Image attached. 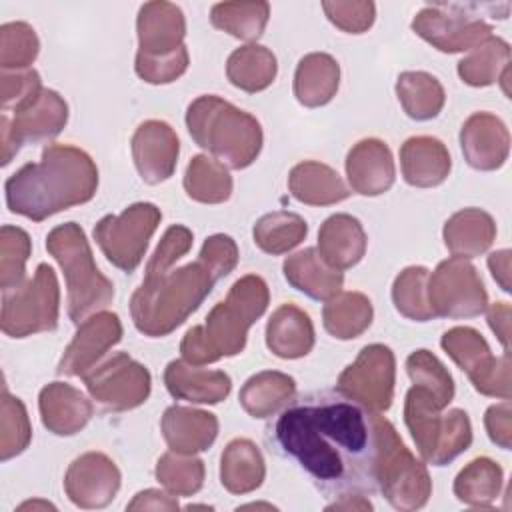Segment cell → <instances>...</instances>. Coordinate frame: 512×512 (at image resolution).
Here are the masks:
<instances>
[{
  "instance_id": "57",
  "label": "cell",
  "mask_w": 512,
  "mask_h": 512,
  "mask_svg": "<svg viewBox=\"0 0 512 512\" xmlns=\"http://www.w3.org/2000/svg\"><path fill=\"white\" fill-rule=\"evenodd\" d=\"M488 308V324L492 328V332L496 334V338L500 340V344L504 346L506 352H510L508 340H510V304L508 302H494Z\"/></svg>"
},
{
  "instance_id": "30",
  "label": "cell",
  "mask_w": 512,
  "mask_h": 512,
  "mask_svg": "<svg viewBox=\"0 0 512 512\" xmlns=\"http://www.w3.org/2000/svg\"><path fill=\"white\" fill-rule=\"evenodd\" d=\"M442 236L452 256L474 258L492 246L496 238V222L480 208H464L446 220Z\"/></svg>"
},
{
  "instance_id": "14",
  "label": "cell",
  "mask_w": 512,
  "mask_h": 512,
  "mask_svg": "<svg viewBox=\"0 0 512 512\" xmlns=\"http://www.w3.org/2000/svg\"><path fill=\"white\" fill-rule=\"evenodd\" d=\"M474 10L476 4L424 6L414 16L412 30L440 52L472 50L492 36V26Z\"/></svg>"
},
{
  "instance_id": "29",
  "label": "cell",
  "mask_w": 512,
  "mask_h": 512,
  "mask_svg": "<svg viewBox=\"0 0 512 512\" xmlns=\"http://www.w3.org/2000/svg\"><path fill=\"white\" fill-rule=\"evenodd\" d=\"M288 190L298 202L308 206H330L350 196L340 174L316 160H304L290 170Z\"/></svg>"
},
{
  "instance_id": "24",
  "label": "cell",
  "mask_w": 512,
  "mask_h": 512,
  "mask_svg": "<svg viewBox=\"0 0 512 512\" xmlns=\"http://www.w3.org/2000/svg\"><path fill=\"white\" fill-rule=\"evenodd\" d=\"M160 430L172 452L196 454L214 444L218 436V418L206 410L174 404L162 414Z\"/></svg>"
},
{
  "instance_id": "34",
  "label": "cell",
  "mask_w": 512,
  "mask_h": 512,
  "mask_svg": "<svg viewBox=\"0 0 512 512\" xmlns=\"http://www.w3.org/2000/svg\"><path fill=\"white\" fill-rule=\"evenodd\" d=\"M372 302L362 292H338L322 308L326 332L338 340L358 338L372 324Z\"/></svg>"
},
{
  "instance_id": "49",
  "label": "cell",
  "mask_w": 512,
  "mask_h": 512,
  "mask_svg": "<svg viewBox=\"0 0 512 512\" xmlns=\"http://www.w3.org/2000/svg\"><path fill=\"white\" fill-rule=\"evenodd\" d=\"M192 240H194V236H192L190 228H186L182 224H172L164 232L154 254L150 256L146 270H144L146 272L144 278H152V276L168 272L176 264V260H180L192 248Z\"/></svg>"
},
{
  "instance_id": "48",
  "label": "cell",
  "mask_w": 512,
  "mask_h": 512,
  "mask_svg": "<svg viewBox=\"0 0 512 512\" xmlns=\"http://www.w3.org/2000/svg\"><path fill=\"white\" fill-rule=\"evenodd\" d=\"M40 50L34 28L26 22H6L0 26V66L2 70H28Z\"/></svg>"
},
{
  "instance_id": "40",
  "label": "cell",
  "mask_w": 512,
  "mask_h": 512,
  "mask_svg": "<svg viewBox=\"0 0 512 512\" xmlns=\"http://www.w3.org/2000/svg\"><path fill=\"white\" fill-rule=\"evenodd\" d=\"M268 18V2H218L210 10V22L214 28L246 42L262 36Z\"/></svg>"
},
{
  "instance_id": "31",
  "label": "cell",
  "mask_w": 512,
  "mask_h": 512,
  "mask_svg": "<svg viewBox=\"0 0 512 512\" xmlns=\"http://www.w3.org/2000/svg\"><path fill=\"white\" fill-rule=\"evenodd\" d=\"M340 84V64L326 52H310L300 58L294 72V96L306 108L328 104Z\"/></svg>"
},
{
  "instance_id": "8",
  "label": "cell",
  "mask_w": 512,
  "mask_h": 512,
  "mask_svg": "<svg viewBox=\"0 0 512 512\" xmlns=\"http://www.w3.org/2000/svg\"><path fill=\"white\" fill-rule=\"evenodd\" d=\"M376 488L396 510H418L432 496V480L426 466L406 448L390 420L376 418Z\"/></svg>"
},
{
  "instance_id": "50",
  "label": "cell",
  "mask_w": 512,
  "mask_h": 512,
  "mask_svg": "<svg viewBox=\"0 0 512 512\" xmlns=\"http://www.w3.org/2000/svg\"><path fill=\"white\" fill-rule=\"evenodd\" d=\"M510 370H512L510 352L504 350L502 356H492L482 368L472 372L468 376V380L472 382L474 390L484 394V396L510 400V396H512Z\"/></svg>"
},
{
  "instance_id": "26",
  "label": "cell",
  "mask_w": 512,
  "mask_h": 512,
  "mask_svg": "<svg viewBox=\"0 0 512 512\" xmlns=\"http://www.w3.org/2000/svg\"><path fill=\"white\" fill-rule=\"evenodd\" d=\"M400 168L406 184L434 188L448 178L452 160L442 140L434 136H412L400 148Z\"/></svg>"
},
{
  "instance_id": "45",
  "label": "cell",
  "mask_w": 512,
  "mask_h": 512,
  "mask_svg": "<svg viewBox=\"0 0 512 512\" xmlns=\"http://www.w3.org/2000/svg\"><path fill=\"white\" fill-rule=\"evenodd\" d=\"M32 440V426L26 406L20 398L2 390L0 404V458L6 462L22 454Z\"/></svg>"
},
{
  "instance_id": "39",
  "label": "cell",
  "mask_w": 512,
  "mask_h": 512,
  "mask_svg": "<svg viewBox=\"0 0 512 512\" xmlns=\"http://www.w3.org/2000/svg\"><path fill=\"white\" fill-rule=\"evenodd\" d=\"M510 64V44L500 36H490L458 62V76L464 84L480 88L500 80Z\"/></svg>"
},
{
  "instance_id": "60",
  "label": "cell",
  "mask_w": 512,
  "mask_h": 512,
  "mask_svg": "<svg viewBox=\"0 0 512 512\" xmlns=\"http://www.w3.org/2000/svg\"><path fill=\"white\" fill-rule=\"evenodd\" d=\"M26 508H52L54 510V506L50 504V502H42V500H34V502H24V504H20L18 506V510H26Z\"/></svg>"
},
{
  "instance_id": "21",
  "label": "cell",
  "mask_w": 512,
  "mask_h": 512,
  "mask_svg": "<svg viewBox=\"0 0 512 512\" xmlns=\"http://www.w3.org/2000/svg\"><path fill=\"white\" fill-rule=\"evenodd\" d=\"M346 176L356 194L380 196L388 192L396 178L394 158L388 144L378 138L356 142L346 156Z\"/></svg>"
},
{
  "instance_id": "59",
  "label": "cell",
  "mask_w": 512,
  "mask_h": 512,
  "mask_svg": "<svg viewBox=\"0 0 512 512\" xmlns=\"http://www.w3.org/2000/svg\"><path fill=\"white\" fill-rule=\"evenodd\" d=\"M372 502L364 494H344L340 500L326 506V510H372Z\"/></svg>"
},
{
  "instance_id": "23",
  "label": "cell",
  "mask_w": 512,
  "mask_h": 512,
  "mask_svg": "<svg viewBox=\"0 0 512 512\" xmlns=\"http://www.w3.org/2000/svg\"><path fill=\"white\" fill-rule=\"evenodd\" d=\"M164 384L170 396L192 404H218L232 390L224 370H208L186 360H172L164 370Z\"/></svg>"
},
{
  "instance_id": "44",
  "label": "cell",
  "mask_w": 512,
  "mask_h": 512,
  "mask_svg": "<svg viewBox=\"0 0 512 512\" xmlns=\"http://www.w3.org/2000/svg\"><path fill=\"white\" fill-rule=\"evenodd\" d=\"M428 270L424 266H408L404 268L392 284V302L396 310L414 322H428L434 316L428 304Z\"/></svg>"
},
{
  "instance_id": "55",
  "label": "cell",
  "mask_w": 512,
  "mask_h": 512,
  "mask_svg": "<svg viewBox=\"0 0 512 512\" xmlns=\"http://www.w3.org/2000/svg\"><path fill=\"white\" fill-rule=\"evenodd\" d=\"M484 426L488 438L500 446L502 450H510L512 446V406L510 400L500 404H492L484 414Z\"/></svg>"
},
{
  "instance_id": "28",
  "label": "cell",
  "mask_w": 512,
  "mask_h": 512,
  "mask_svg": "<svg viewBox=\"0 0 512 512\" xmlns=\"http://www.w3.org/2000/svg\"><path fill=\"white\" fill-rule=\"evenodd\" d=\"M282 270L288 284L312 300H330L344 284L342 272L330 268L316 248H304L288 256Z\"/></svg>"
},
{
  "instance_id": "19",
  "label": "cell",
  "mask_w": 512,
  "mask_h": 512,
  "mask_svg": "<svg viewBox=\"0 0 512 512\" xmlns=\"http://www.w3.org/2000/svg\"><path fill=\"white\" fill-rule=\"evenodd\" d=\"M460 148L474 170H498L508 160L510 132L496 114L474 112L460 128Z\"/></svg>"
},
{
  "instance_id": "3",
  "label": "cell",
  "mask_w": 512,
  "mask_h": 512,
  "mask_svg": "<svg viewBox=\"0 0 512 512\" xmlns=\"http://www.w3.org/2000/svg\"><path fill=\"white\" fill-rule=\"evenodd\" d=\"M268 302L270 292L264 278L246 274L236 280L228 296L208 312L206 322L188 328L180 342L182 360L204 366L240 354L248 328L266 312Z\"/></svg>"
},
{
  "instance_id": "4",
  "label": "cell",
  "mask_w": 512,
  "mask_h": 512,
  "mask_svg": "<svg viewBox=\"0 0 512 512\" xmlns=\"http://www.w3.org/2000/svg\"><path fill=\"white\" fill-rule=\"evenodd\" d=\"M214 284L216 278L200 260L144 278L130 298L136 330L150 338L168 336L198 310Z\"/></svg>"
},
{
  "instance_id": "15",
  "label": "cell",
  "mask_w": 512,
  "mask_h": 512,
  "mask_svg": "<svg viewBox=\"0 0 512 512\" xmlns=\"http://www.w3.org/2000/svg\"><path fill=\"white\" fill-rule=\"evenodd\" d=\"M84 378L88 394L106 410L124 412L142 406L152 388L148 368L126 352H116L100 366L92 368Z\"/></svg>"
},
{
  "instance_id": "12",
  "label": "cell",
  "mask_w": 512,
  "mask_h": 512,
  "mask_svg": "<svg viewBox=\"0 0 512 512\" xmlns=\"http://www.w3.org/2000/svg\"><path fill=\"white\" fill-rule=\"evenodd\" d=\"M428 304L434 316L440 318H474L488 306V292L484 282L466 258L442 260L432 274H428Z\"/></svg>"
},
{
  "instance_id": "33",
  "label": "cell",
  "mask_w": 512,
  "mask_h": 512,
  "mask_svg": "<svg viewBox=\"0 0 512 512\" xmlns=\"http://www.w3.org/2000/svg\"><path fill=\"white\" fill-rule=\"evenodd\" d=\"M266 466L260 448L248 438H234L220 456V482L230 494H250L262 486Z\"/></svg>"
},
{
  "instance_id": "35",
  "label": "cell",
  "mask_w": 512,
  "mask_h": 512,
  "mask_svg": "<svg viewBox=\"0 0 512 512\" xmlns=\"http://www.w3.org/2000/svg\"><path fill=\"white\" fill-rule=\"evenodd\" d=\"M276 72V56L272 50L260 44H246L236 48L226 62V76L230 84L250 94L266 90L274 82Z\"/></svg>"
},
{
  "instance_id": "6",
  "label": "cell",
  "mask_w": 512,
  "mask_h": 512,
  "mask_svg": "<svg viewBox=\"0 0 512 512\" xmlns=\"http://www.w3.org/2000/svg\"><path fill=\"white\" fill-rule=\"evenodd\" d=\"M46 250L64 272L68 316L74 324L84 322L114 300V284L98 270L86 234L76 222L52 228L46 236Z\"/></svg>"
},
{
  "instance_id": "47",
  "label": "cell",
  "mask_w": 512,
  "mask_h": 512,
  "mask_svg": "<svg viewBox=\"0 0 512 512\" xmlns=\"http://www.w3.org/2000/svg\"><path fill=\"white\" fill-rule=\"evenodd\" d=\"M30 236L18 226H2L0 230V286L12 290L24 284L26 262L30 258Z\"/></svg>"
},
{
  "instance_id": "10",
  "label": "cell",
  "mask_w": 512,
  "mask_h": 512,
  "mask_svg": "<svg viewBox=\"0 0 512 512\" xmlns=\"http://www.w3.org/2000/svg\"><path fill=\"white\" fill-rule=\"evenodd\" d=\"M162 220L152 202H136L120 216H104L94 226V240L108 262L122 272H134L146 256L148 242Z\"/></svg>"
},
{
  "instance_id": "58",
  "label": "cell",
  "mask_w": 512,
  "mask_h": 512,
  "mask_svg": "<svg viewBox=\"0 0 512 512\" xmlns=\"http://www.w3.org/2000/svg\"><path fill=\"white\" fill-rule=\"evenodd\" d=\"M510 256L512 252L508 248L496 250L488 256V268L504 292H510Z\"/></svg>"
},
{
  "instance_id": "27",
  "label": "cell",
  "mask_w": 512,
  "mask_h": 512,
  "mask_svg": "<svg viewBox=\"0 0 512 512\" xmlns=\"http://www.w3.org/2000/svg\"><path fill=\"white\" fill-rule=\"evenodd\" d=\"M266 346L284 360L306 356L314 348V324L296 304L278 306L266 324Z\"/></svg>"
},
{
  "instance_id": "32",
  "label": "cell",
  "mask_w": 512,
  "mask_h": 512,
  "mask_svg": "<svg viewBox=\"0 0 512 512\" xmlns=\"http://www.w3.org/2000/svg\"><path fill=\"white\" fill-rule=\"evenodd\" d=\"M296 398V382L278 370H264L250 376L240 388L238 402L252 418H270Z\"/></svg>"
},
{
  "instance_id": "56",
  "label": "cell",
  "mask_w": 512,
  "mask_h": 512,
  "mask_svg": "<svg viewBox=\"0 0 512 512\" xmlns=\"http://www.w3.org/2000/svg\"><path fill=\"white\" fill-rule=\"evenodd\" d=\"M128 510H178L180 504L176 500V496L166 494L162 490L156 488H148L138 492L126 506Z\"/></svg>"
},
{
  "instance_id": "38",
  "label": "cell",
  "mask_w": 512,
  "mask_h": 512,
  "mask_svg": "<svg viewBox=\"0 0 512 512\" xmlns=\"http://www.w3.org/2000/svg\"><path fill=\"white\" fill-rule=\"evenodd\" d=\"M308 234L306 220L288 210H276L256 220L252 228L254 244L272 256H280L296 248Z\"/></svg>"
},
{
  "instance_id": "2",
  "label": "cell",
  "mask_w": 512,
  "mask_h": 512,
  "mask_svg": "<svg viewBox=\"0 0 512 512\" xmlns=\"http://www.w3.org/2000/svg\"><path fill=\"white\" fill-rule=\"evenodd\" d=\"M98 168L90 154L70 144H50L40 162L24 164L4 184L6 206L32 222L94 198Z\"/></svg>"
},
{
  "instance_id": "25",
  "label": "cell",
  "mask_w": 512,
  "mask_h": 512,
  "mask_svg": "<svg viewBox=\"0 0 512 512\" xmlns=\"http://www.w3.org/2000/svg\"><path fill=\"white\" fill-rule=\"evenodd\" d=\"M368 238L358 218L350 214L328 216L318 230V254L334 270L356 266L366 254Z\"/></svg>"
},
{
  "instance_id": "54",
  "label": "cell",
  "mask_w": 512,
  "mask_h": 512,
  "mask_svg": "<svg viewBox=\"0 0 512 512\" xmlns=\"http://www.w3.org/2000/svg\"><path fill=\"white\" fill-rule=\"evenodd\" d=\"M40 90H42V82H40V74L36 70H30V68L16 70V72L2 70V74H0V102H2L4 112L8 108L14 110L16 106L26 102Z\"/></svg>"
},
{
  "instance_id": "46",
  "label": "cell",
  "mask_w": 512,
  "mask_h": 512,
  "mask_svg": "<svg viewBox=\"0 0 512 512\" xmlns=\"http://www.w3.org/2000/svg\"><path fill=\"white\" fill-rule=\"evenodd\" d=\"M440 346L468 376L492 358L486 338L470 326H454L446 330L442 334Z\"/></svg>"
},
{
  "instance_id": "13",
  "label": "cell",
  "mask_w": 512,
  "mask_h": 512,
  "mask_svg": "<svg viewBox=\"0 0 512 512\" xmlns=\"http://www.w3.org/2000/svg\"><path fill=\"white\" fill-rule=\"evenodd\" d=\"M394 382V352L384 344H368L358 352L356 360L340 372L336 390L362 408L380 414L392 406Z\"/></svg>"
},
{
  "instance_id": "17",
  "label": "cell",
  "mask_w": 512,
  "mask_h": 512,
  "mask_svg": "<svg viewBox=\"0 0 512 512\" xmlns=\"http://www.w3.org/2000/svg\"><path fill=\"white\" fill-rule=\"evenodd\" d=\"M122 340V322L114 312H96L78 324L56 372L62 376H86L98 360Z\"/></svg>"
},
{
  "instance_id": "53",
  "label": "cell",
  "mask_w": 512,
  "mask_h": 512,
  "mask_svg": "<svg viewBox=\"0 0 512 512\" xmlns=\"http://www.w3.org/2000/svg\"><path fill=\"white\" fill-rule=\"evenodd\" d=\"M198 260L210 270V274L218 282L220 278L228 276L236 268V264H238V246L226 234L208 236L202 244Z\"/></svg>"
},
{
  "instance_id": "11",
  "label": "cell",
  "mask_w": 512,
  "mask_h": 512,
  "mask_svg": "<svg viewBox=\"0 0 512 512\" xmlns=\"http://www.w3.org/2000/svg\"><path fill=\"white\" fill-rule=\"evenodd\" d=\"M12 112V120L6 112L0 116L2 166L12 162L22 144L48 142L56 138L68 122L66 100L50 88H42L38 94L16 106Z\"/></svg>"
},
{
  "instance_id": "51",
  "label": "cell",
  "mask_w": 512,
  "mask_h": 512,
  "mask_svg": "<svg viewBox=\"0 0 512 512\" xmlns=\"http://www.w3.org/2000/svg\"><path fill=\"white\" fill-rule=\"evenodd\" d=\"M322 10L336 28L348 34L366 32L376 18L374 2H322Z\"/></svg>"
},
{
  "instance_id": "43",
  "label": "cell",
  "mask_w": 512,
  "mask_h": 512,
  "mask_svg": "<svg viewBox=\"0 0 512 512\" xmlns=\"http://www.w3.org/2000/svg\"><path fill=\"white\" fill-rule=\"evenodd\" d=\"M156 480L174 496H194L204 486V462L194 454L166 452L156 462Z\"/></svg>"
},
{
  "instance_id": "36",
  "label": "cell",
  "mask_w": 512,
  "mask_h": 512,
  "mask_svg": "<svg viewBox=\"0 0 512 512\" xmlns=\"http://www.w3.org/2000/svg\"><path fill=\"white\" fill-rule=\"evenodd\" d=\"M502 482V466L488 456H478L470 460L454 478V496L466 506L486 508L498 500Z\"/></svg>"
},
{
  "instance_id": "20",
  "label": "cell",
  "mask_w": 512,
  "mask_h": 512,
  "mask_svg": "<svg viewBox=\"0 0 512 512\" xmlns=\"http://www.w3.org/2000/svg\"><path fill=\"white\" fill-rule=\"evenodd\" d=\"M138 54L142 58L168 56L180 50L186 36V18L172 2H146L136 18Z\"/></svg>"
},
{
  "instance_id": "41",
  "label": "cell",
  "mask_w": 512,
  "mask_h": 512,
  "mask_svg": "<svg viewBox=\"0 0 512 512\" xmlns=\"http://www.w3.org/2000/svg\"><path fill=\"white\" fill-rule=\"evenodd\" d=\"M184 190L196 202L220 204L232 194V176L218 160L198 154L186 166Z\"/></svg>"
},
{
  "instance_id": "42",
  "label": "cell",
  "mask_w": 512,
  "mask_h": 512,
  "mask_svg": "<svg viewBox=\"0 0 512 512\" xmlns=\"http://www.w3.org/2000/svg\"><path fill=\"white\" fill-rule=\"evenodd\" d=\"M406 372L414 386L428 392L438 408H448L454 398V380L448 368L430 350H414L406 358Z\"/></svg>"
},
{
  "instance_id": "52",
  "label": "cell",
  "mask_w": 512,
  "mask_h": 512,
  "mask_svg": "<svg viewBox=\"0 0 512 512\" xmlns=\"http://www.w3.org/2000/svg\"><path fill=\"white\" fill-rule=\"evenodd\" d=\"M186 68H188L186 46H182L180 50L168 56H158V58L136 56V64H134L136 74L148 84H170L178 80L186 72Z\"/></svg>"
},
{
  "instance_id": "22",
  "label": "cell",
  "mask_w": 512,
  "mask_h": 512,
  "mask_svg": "<svg viewBox=\"0 0 512 512\" xmlns=\"http://www.w3.org/2000/svg\"><path fill=\"white\" fill-rule=\"evenodd\" d=\"M44 428L56 436L78 434L92 418V402L66 382H50L38 394Z\"/></svg>"
},
{
  "instance_id": "9",
  "label": "cell",
  "mask_w": 512,
  "mask_h": 512,
  "mask_svg": "<svg viewBox=\"0 0 512 512\" xmlns=\"http://www.w3.org/2000/svg\"><path fill=\"white\" fill-rule=\"evenodd\" d=\"M60 288L56 272L38 264L34 276L12 290H2V332L10 338H26L38 332H52L58 326Z\"/></svg>"
},
{
  "instance_id": "16",
  "label": "cell",
  "mask_w": 512,
  "mask_h": 512,
  "mask_svg": "<svg viewBox=\"0 0 512 512\" xmlns=\"http://www.w3.org/2000/svg\"><path fill=\"white\" fill-rule=\"evenodd\" d=\"M122 474L112 458L102 452H84L74 458L64 474L68 500L86 510L108 506L120 490Z\"/></svg>"
},
{
  "instance_id": "18",
  "label": "cell",
  "mask_w": 512,
  "mask_h": 512,
  "mask_svg": "<svg viewBox=\"0 0 512 512\" xmlns=\"http://www.w3.org/2000/svg\"><path fill=\"white\" fill-rule=\"evenodd\" d=\"M130 144L134 166L146 184H160L174 174L180 154V142L168 122H142L136 128Z\"/></svg>"
},
{
  "instance_id": "7",
  "label": "cell",
  "mask_w": 512,
  "mask_h": 512,
  "mask_svg": "<svg viewBox=\"0 0 512 512\" xmlns=\"http://www.w3.org/2000/svg\"><path fill=\"white\" fill-rule=\"evenodd\" d=\"M404 422L418 454L432 466L450 464L472 444V424L464 410L452 408L442 414L434 398L418 386L406 392Z\"/></svg>"
},
{
  "instance_id": "1",
  "label": "cell",
  "mask_w": 512,
  "mask_h": 512,
  "mask_svg": "<svg viewBox=\"0 0 512 512\" xmlns=\"http://www.w3.org/2000/svg\"><path fill=\"white\" fill-rule=\"evenodd\" d=\"M376 418L336 392L294 398L274 424L276 448L294 458L330 494H370L376 488Z\"/></svg>"
},
{
  "instance_id": "5",
  "label": "cell",
  "mask_w": 512,
  "mask_h": 512,
  "mask_svg": "<svg viewBox=\"0 0 512 512\" xmlns=\"http://www.w3.org/2000/svg\"><path fill=\"white\" fill-rule=\"evenodd\" d=\"M186 126L200 148L232 170L248 168L262 150L260 122L214 94H204L190 102Z\"/></svg>"
},
{
  "instance_id": "37",
  "label": "cell",
  "mask_w": 512,
  "mask_h": 512,
  "mask_svg": "<svg viewBox=\"0 0 512 512\" xmlns=\"http://www.w3.org/2000/svg\"><path fill=\"white\" fill-rule=\"evenodd\" d=\"M396 96L402 110L418 122L436 118L446 102V94L438 78L422 70L402 72L396 80Z\"/></svg>"
}]
</instances>
